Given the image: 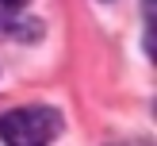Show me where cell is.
I'll return each mask as SVG.
<instances>
[{"label": "cell", "mask_w": 157, "mask_h": 146, "mask_svg": "<svg viewBox=\"0 0 157 146\" xmlns=\"http://www.w3.org/2000/svg\"><path fill=\"white\" fill-rule=\"evenodd\" d=\"M61 131V112L54 108H15L0 115V142L8 146H50Z\"/></svg>", "instance_id": "cell-1"}, {"label": "cell", "mask_w": 157, "mask_h": 146, "mask_svg": "<svg viewBox=\"0 0 157 146\" xmlns=\"http://www.w3.org/2000/svg\"><path fill=\"white\" fill-rule=\"evenodd\" d=\"M119 146H134V142H119Z\"/></svg>", "instance_id": "cell-4"}, {"label": "cell", "mask_w": 157, "mask_h": 146, "mask_svg": "<svg viewBox=\"0 0 157 146\" xmlns=\"http://www.w3.org/2000/svg\"><path fill=\"white\" fill-rule=\"evenodd\" d=\"M4 8H19V4H27V0H0Z\"/></svg>", "instance_id": "cell-3"}, {"label": "cell", "mask_w": 157, "mask_h": 146, "mask_svg": "<svg viewBox=\"0 0 157 146\" xmlns=\"http://www.w3.org/2000/svg\"><path fill=\"white\" fill-rule=\"evenodd\" d=\"M0 31H4L8 38H19V42H35V38L42 35V23L23 19V15H15V12H0Z\"/></svg>", "instance_id": "cell-2"}]
</instances>
